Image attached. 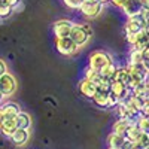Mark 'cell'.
<instances>
[{
	"label": "cell",
	"instance_id": "obj_1",
	"mask_svg": "<svg viewBox=\"0 0 149 149\" xmlns=\"http://www.w3.org/2000/svg\"><path fill=\"white\" fill-rule=\"evenodd\" d=\"M112 61H113V58H112V55L109 52L100 51V49H98V51H94V52L90 54V57H88V67L100 72L106 64L112 63Z\"/></svg>",
	"mask_w": 149,
	"mask_h": 149
},
{
	"label": "cell",
	"instance_id": "obj_2",
	"mask_svg": "<svg viewBox=\"0 0 149 149\" xmlns=\"http://www.w3.org/2000/svg\"><path fill=\"white\" fill-rule=\"evenodd\" d=\"M55 49L61 55L70 57L79 51V46L67 36V37H55Z\"/></svg>",
	"mask_w": 149,
	"mask_h": 149
},
{
	"label": "cell",
	"instance_id": "obj_3",
	"mask_svg": "<svg viewBox=\"0 0 149 149\" xmlns=\"http://www.w3.org/2000/svg\"><path fill=\"white\" fill-rule=\"evenodd\" d=\"M103 6L104 5L100 2H88V0H84L81 8H79V12L86 19H94L103 12Z\"/></svg>",
	"mask_w": 149,
	"mask_h": 149
},
{
	"label": "cell",
	"instance_id": "obj_4",
	"mask_svg": "<svg viewBox=\"0 0 149 149\" xmlns=\"http://www.w3.org/2000/svg\"><path fill=\"white\" fill-rule=\"evenodd\" d=\"M127 36V42L128 45L131 46V49H146L149 46V34L142 30L139 33H130V34H125Z\"/></svg>",
	"mask_w": 149,
	"mask_h": 149
},
{
	"label": "cell",
	"instance_id": "obj_5",
	"mask_svg": "<svg viewBox=\"0 0 149 149\" xmlns=\"http://www.w3.org/2000/svg\"><path fill=\"white\" fill-rule=\"evenodd\" d=\"M0 91L3 93L5 97H10L14 95L17 91V79L12 73L6 72L5 74L0 76Z\"/></svg>",
	"mask_w": 149,
	"mask_h": 149
},
{
	"label": "cell",
	"instance_id": "obj_6",
	"mask_svg": "<svg viewBox=\"0 0 149 149\" xmlns=\"http://www.w3.org/2000/svg\"><path fill=\"white\" fill-rule=\"evenodd\" d=\"M69 37L79 46V49L84 48L86 43L90 42V39H91V36L84 30V27H82L81 22H79V24H73V27H72V31H70V36H69Z\"/></svg>",
	"mask_w": 149,
	"mask_h": 149
},
{
	"label": "cell",
	"instance_id": "obj_7",
	"mask_svg": "<svg viewBox=\"0 0 149 149\" xmlns=\"http://www.w3.org/2000/svg\"><path fill=\"white\" fill-rule=\"evenodd\" d=\"M127 66H128V70H130V74H131V90H133L136 85L145 82L148 72L143 67V64H127Z\"/></svg>",
	"mask_w": 149,
	"mask_h": 149
},
{
	"label": "cell",
	"instance_id": "obj_8",
	"mask_svg": "<svg viewBox=\"0 0 149 149\" xmlns=\"http://www.w3.org/2000/svg\"><path fill=\"white\" fill-rule=\"evenodd\" d=\"M145 5H143V0H125V3L122 6V12L125 14L127 18L130 17H137L142 14Z\"/></svg>",
	"mask_w": 149,
	"mask_h": 149
},
{
	"label": "cell",
	"instance_id": "obj_9",
	"mask_svg": "<svg viewBox=\"0 0 149 149\" xmlns=\"http://www.w3.org/2000/svg\"><path fill=\"white\" fill-rule=\"evenodd\" d=\"M145 26H146V21L143 19L142 15L130 17V18H127V22H125V26H124V31H125V34L139 33L145 29Z\"/></svg>",
	"mask_w": 149,
	"mask_h": 149
},
{
	"label": "cell",
	"instance_id": "obj_10",
	"mask_svg": "<svg viewBox=\"0 0 149 149\" xmlns=\"http://www.w3.org/2000/svg\"><path fill=\"white\" fill-rule=\"evenodd\" d=\"M73 24L74 22L70 21V19H58V21H55L54 26H52L54 36L55 37H67V36H70Z\"/></svg>",
	"mask_w": 149,
	"mask_h": 149
},
{
	"label": "cell",
	"instance_id": "obj_11",
	"mask_svg": "<svg viewBox=\"0 0 149 149\" xmlns=\"http://www.w3.org/2000/svg\"><path fill=\"white\" fill-rule=\"evenodd\" d=\"M109 93H112L113 95H116L119 100L122 102V100H125V98L131 94V90L128 88L127 85H124L122 82L113 79V81H110V91H109Z\"/></svg>",
	"mask_w": 149,
	"mask_h": 149
},
{
	"label": "cell",
	"instance_id": "obj_12",
	"mask_svg": "<svg viewBox=\"0 0 149 149\" xmlns=\"http://www.w3.org/2000/svg\"><path fill=\"white\" fill-rule=\"evenodd\" d=\"M78 90H79V93H81L84 97H86V98H93L94 94L98 91V90H97V86H95V84L91 82V81H88V79H85V78L79 81V84H78Z\"/></svg>",
	"mask_w": 149,
	"mask_h": 149
},
{
	"label": "cell",
	"instance_id": "obj_13",
	"mask_svg": "<svg viewBox=\"0 0 149 149\" xmlns=\"http://www.w3.org/2000/svg\"><path fill=\"white\" fill-rule=\"evenodd\" d=\"M29 137H30V133L29 130H21V128H17L14 131V134L10 136V142L14 143L15 146H24L27 142H29Z\"/></svg>",
	"mask_w": 149,
	"mask_h": 149
},
{
	"label": "cell",
	"instance_id": "obj_14",
	"mask_svg": "<svg viewBox=\"0 0 149 149\" xmlns=\"http://www.w3.org/2000/svg\"><path fill=\"white\" fill-rule=\"evenodd\" d=\"M15 130H17V121H15V118H6L5 116V119L2 122V127H0V133H2L3 136H6V137H10Z\"/></svg>",
	"mask_w": 149,
	"mask_h": 149
},
{
	"label": "cell",
	"instance_id": "obj_15",
	"mask_svg": "<svg viewBox=\"0 0 149 149\" xmlns=\"http://www.w3.org/2000/svg\"><path fill=\"white\" fill-rule=\"evenodd\" d=\"M0 107H2L3 115H5L6 118H15V116L19 113V112H21L19 104L15 103V102H6V103H3Z\"/></svg>",
	"mask_w": 149,
	"mask_h": 149
},
{
	"label": "cell",
	"instance_id": "obj_16",
	"mask_svg": "<svg viewBox=\"0 0 149 149\" xmlns=\"http://www.w3.org/2000/svg\"><path fill=\"white\" fill-rule=\"evenodd\" d=\"M115 79L122 82L124 85H127L128 88L131 90V74H130V70H128V66H122V67H118V72L115 74Z\"/></svg>",
	"mask_w": 149,
	"mask_h": 149
},
{
	"label": "cell",
	"instance_id": "obj_17",
	"mask_svg": "<svg viewBox=\"0 0 149 149\" xmlns=\"http://www.w3.org/2000/svg\"><path fill=\"white\" fill-rule=\"evenodd\" d=\"M15 121H17V128H21V130H30L31 128V116L27 112L21 110L15 116Z\"/></svg>",
	"mask_w": 149,
	"mask_h": 149
},
{
	"label": "cell",
	"instance_id": "obj_18",
	"mask_svg": "<svg viewBox=\"0 0 149 149\" xmlns=\"http://www.w3.org/2000/svg\"><path fill=\"white\" fill-rule=\"evenodd\" d=\"M124 142H125V136L116 134L113 131L107 136V143H109V148H112V149H121Z\"/></svg>",
	"mask_w": 149,
	"mask_h": 149
},
{
	"label": "cell",
	"instance_id": "obj_19",
	"mask_svg": "<svg viewBox=\"0 0 149 149\" xmlns=\"http://www.w3.org/2000/svg\"><path fill=\"white\" fill-rule=\"evenodd\" d=\"M91 100H93V103H94L95 106L106 109V107H109V93L97 91V93L94 94V97L91 98Z\"/></svg>",
	"mask_w": 149,
	"mask_h": 149
},
{
	"label": "cell",
	"instance_id": "obj_20",
	"mask_svg": "<svg viewBox=\"0 0 149 149\" xmlns=\"http://www.w3.org/2000/svg\"><path fill=\"white\" fill-rule=\"evenodd\" d=\"M131 121H128V119H116L115 122H113V127H112V130H113V133H116V134H121V136H125V133H127V130L130 128V125H131Z\"/></svg>",
	"mask_w": 149,
	"mask_h": 149
},
{
	"label": "cell",
	"instance_id": "obj_21",
	"mask_svg": "<svg viewBox=\"0 0 149 149\" xmlns=\"http://www.w3.org/2000/svg\"><path fill=\"white\" fill-rule=\"evenodd\" d=\"M116 72H118V66L115 64V61H112V63L106 64V66L100 70V74H102L103 78L109 79V81H113V79H115Z\"/></svg>",
	"mask_w": 149,
	"mask_h": 149
},
{
	"label": "cell",
	"instance_id": "obj_22",
	"mask_svg": "<svg viewBox=\"0 0 149 149\" xmlns=\"http://www.w3.org/2000/svg\"><path fill=\"white\" fill-rule=\"evenodd\" d=\"M142 134H143V133H142L140 128L137 127V124L133 122L131 125H130V128L127 130V133H125V139L130 140V142H134V143H136V142L139 140V137H140Z\"/></svg>",
	"mask_w": 149,
	"mask_h": 149
},
{
	"label": "cell",
	"instance_id": "obj_23",
	"mask_svg": "<svg viewBox=\"0 0 149 149\" xmlns=\"http://www.w3.org/2000/svg\"><path fill=\"white\" fill-rule=\"evenodd\" d=\"M84 78L88 79V81H91V82H94L95 86H97V84L102 81V74H100V72H97V70H94V69H91V67H86Z\"/></svg>",
	"mask_w": 149,
	"mask_h": 149
},
{
	"label": "cell",
	"instance_id": "obj_24",
	"mask_svg": "<svg viewBox=\"0 0 149 149\" xmlns=\"http://www.w3.org/2000/svg\"><path fill=\"white\" fill-rule=\"evenodd\" d=\"M143 63V51L140 49H131L128 57V64H142Z\"/></svg>",
	"mask_w": 149,
	"mask_h": 149
},
{
	"label": "cell",
	"instance_id": "obj_25",
	"mask_svg": "<svg viewBox=\"0 0 149 149\" xmlns=\"http://www.w3.org/2000/svg\"><path fill=\"white\" fill-rule=\"evenodd\" d=\"M136 124H137V127L140 128V131H142V133L149 134V116L140 115V116H139V119L136 121Z\"/></svg>",
	"mask_w": 149,
	"mask_h": 149
},
{
	"label": "cell",
	"instance_id": "obj_26",
	"mask_svg": "<svg viewBox=\"0 0 149 149\" xmlns=\"http://www.w3.org/2000/svg\"><path fill=\"white\" fill-rule=\"evenodd\" d=\"M14 14V8H10L6 3H0V19H6Z\"/></svg>",
	"mask_w": 149,
	"mask_h": 149
},
{
	"label": "cell",
	"instance_id": "obj_27",
	"mask_svg": "<svg viewBox=\"0 0 149 149\" xmlns=\"http://www.w3.org/2000/svg\"><path fill=\"white\" fill-rule=\"evenodd\" d=\"M82 2H84V0H63V3H64L69 9H73V10H79Z\"/></svg>",
	"mask_w": 149,
	"mask_h": 149
},
{
	"label": "cell",
	"instance_id": "obj_28",
	"mask_svg": "<svg viewBox=\"0 0 149 149\" xmlns=\"http://www.w3.org/2000/svg\"><path fill=\"white\" fill-rule=\"evenodd\" d=\"M121 149H139V146L136 145L134 142H130V140L125 139V142H124V145H122Z\"/></svg>",
	"mask_w": 149,
	"mask_h": 149
},
{
	"label": "cell",
	"instance_id": "obj_29",
	"mask_svg": "<svg viewBox=\"0 0 149 149\" xmlns=\"http://www.w3.org/2000/svg\"><path fill=\"white\" fill-rule=\"evenodd\" d=\"M6 72H8V64H6V61L0 58V76H2V74H5Z\"/></svg>",
	"mask_w": 149,
	"mask_h": 149
},
{
	"label": "cell",
	"instance_id": "obj_30",
	"mask_svg": "<svg viewBox=\"0 0 149 149\" xmlns=\"http://www.w3.org/2000/svg\"><path fill=\"white\" fill-rule=\"evenodd\" d=\"M109 3H112V6H115V8H118V9H122L124 3H125V0H110Z\"/></svg>",
	"mask_w": 149,
	"mask_h": 149
},
{
	"label": "cell",
	"instance_id": "obj_31",
	"mask_svg": "<svg viewBox=\"0 0 149 149\" xmlns=\"http://www.w3.org/2000/svg\"><path fill=\"white\" fill-rule=\"evenodd\" d=\"M82 24V27H84V30L88 33L90 36H93V27H91V24H88V22H81Z\"/></svg>",
	"mask_w": 149,
	"mask_h": 149
},
{
	"label": "cell",
	"instance_id": "obj_32",
	"mask_svg": "<svg viewBox=\"0 0 149 149\" xmlns=\"http://www.w3.org/2000/svg\"><path fill=\"white\" fill-rule=\"evenodd\" d=\"M5 3H6V5H9L10 8H14V9H15V8L21 3V0H5Z\"/></svg>",
	"mask_w": 149,
	"mask_h": 149
},
{
	"label": "cell",
	"instance_id": "obj_33",
	"mask_svg": "<svg viewBox=\"0 0 149 149\" xmlns=\"http://www.w3.org/2000/svg\"><path fill=\"white\" fill-rule=\"evenodd\" d=\"M142 64H143V67L146 69V72L149 73V58H146V60H143V63H142Z\"/></svg>",
	"mask_w": 149,
	"mask_h": 149
},
{
	"label": "cell",
	"instance_id": "obj_34",
	"mask_svg": "<svg viewBox=\"0 0 149 149\" xmlns=\"http://www.w3.org/2000/svg\"><path fill=\"white\" fill-rule=\"evenodd\" d=\"M3 119H5V115H3V110H2V107H0V127H2V122H3Z\"/></svg>",
	"mask_w": 149,
	"mask_h": 149
},
{
	"label": "cell",
	"instance_id": "obj_35",
	"mask_svg": "<svg viewBox=\"0 0 149 149\" xmlns=\"http://www.w3.org/2000/svg\"><path fill=\"white\" fill-rule=\"evenodd\" d=\"M5 98H6V97L3 95V93H2V91H0V106L3 104V100H5Z\"/></svg>",
	"mask_w": 149,
	"mask_h": 149
},
{
	"label": "cell",
	"instance_id": "obj_36",
	"mask_svg": "<svg viewBox=\"0 0 149 149\" xmlns=\"http://www.w3.org/2000/svg\"><path fill=\"white\" fill-rule=\"evenodd\" d=\"M143 5H145L146 8H149V0H143Z\"/></svg>",
	"mask_w": 149,
	"mask_h": 149
},
{
	"label": "cell",
	"instance_id": "obj_37",
	"mask_svg": "<svg viewBox=\"0 0 149 149\" xmlns=\"http://www.w3.org/2000/svg\"><path fill=\"white\" fill-rule=\"evenodd\" d=\"M98 2H100V3H103V5H104V3H109L110 0H98Z\"/></svg>",
	"mask_w": 149,
	"mask_h": 149
},
{
	"label": "cell",
	"instance_id": "obj_38",
	"mask_svg": "<svg viewBox=\"0 0 149 149\" xmlns=\"http://www.w3.org/2000/svg\"><path fill=\"white\" fill-rule=\"evenodd\" d=\"M109 149H112V148H109Z\"/></svg>",
	"mask_w": 149,
	"mask_h": 149
}]
</instances>
